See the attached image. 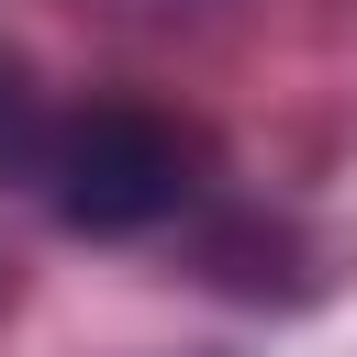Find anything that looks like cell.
Returning <instances> with one entry per match:
<instances>
[{
    "label": "cell",
    "instance_id": "obj_2",
    "mask_svg": "<svg viewBox=\"0 0 357 357\" xmlns=\"http://www.w3.org/2000/svg\"><path fill=\"white\" fill-rule=\"evenodd\" d=\"M45 100H33V67L22 56H0V178H22V167H45Z\"/></svg>",
    "mask_w": 357,
    "mask_h": 357
},
{
    "label": "cell",
    "instance_id": "obj_1",
    "mask_svg": "<svg viewBox=\"0 0 357 357\" xmlns=\"http://www.w3.org/2000/svg\"><path fill=\"white\" fill-rule=\"evenodd\" d=\"M45 190H56V212L78 234H145V223H167L190 201V145L134 100H89V112L56 123Z\"/></svg>",
    "mask_w": 357,
    "mask_h": 357
}]
</instances>
